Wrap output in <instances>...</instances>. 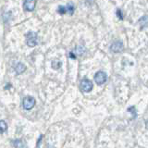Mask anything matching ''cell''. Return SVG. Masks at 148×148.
<instances>
[{
  "instance_id": "obj_1",
  "label": "cell",
  "mask_w": 148,
  "mask_h": 148,
  "mask_svg": "<svg viewBox=\"0 0 148 148\" xmlns=\"http://www.w3.org/2000/svg\"><path fill=\"white\" fill-rule=\"evenodd\" d=\"M26 42L27 45L31 46V47H34V46L38 43V36L34 32H28V34L26 35Z\"/></svg>"
},
{
  "instance_id": "obj_2",
  "label": "cell",
  "mask_w": 148,
  "mask_h": 148,
  "mask_svg": "<svg viewBox=\"0 0 148 148\" xmlns=\"http://www.w3.org/2000/svg\"><path fill=\"white\" fill-rule=\"evenodd\" d=\"M35 103L36 101L32 96H26L22 100V106L26 110H30L35 106Z\"/></svg>"
},
{
  "instance_id": "obj_3",
  "label": "cell",
  "mask_w": 148,
  "mask_h": 148,
  "mask_svg": "<svg viewBox=\"0 0 148 148\" xmlns=\"http://www.w3.org/2000/svg\"><path fill=\"white\" fill-rule=\"evenodd\" d=\"M106 79H108V76H106V72L104 71H97L95 75V82L97 83L98 85H102L106 82Z\"/></svg>"
},
{
  "instance_id": "obj_4",
  "label": "cell",
  "mask_w": 148,
  "mask_h": 148,
  "mask_svg": "<svg viewBox=\"0 0 148 148\" xmlns=\"http://www.w3.org/2000/svg\"><path fill=\"white\" fill-rule=\"evenodd\" d=\"M92 87H94V84L90 80H87V79H84L82 80L81 82V88L83 92H89L92 90Z\"/></svg>"
},
{
  "instance_id": "obj_5",
  "label": "cell",
  "mask_w": 148,
  "mask_h": 148,
  "mask_svg": "<svg viewBox=\"0 0 148 148\" xmlns=\"http://www.w3.org/2000/svg\"><path fill=\"white\" fill-rule=\"evenodd\" d=\"M124 49V45L122 44V42L120 41H116L112 44V45L110 46V50L114 53H120L122 52Z\"/></svg>"
},
{
  "instance_id": "obj_6",
  "label": "cell",
  "mask_w": 148,
  "mask_h": 148,
  "mask_svg": "<svg viewBox=\"0 0 148 148\" xmlns=\"http://www.w3.org/2000/svg\"><path fill=\"white\" fill-rule=\"evenodd\" d=\"M35 5L36 1H34V0H27V1H24V3H23V8L27 11H32L35 8Z\"/></svg>"
},
{
  "instance_id": "obj_7",
  "label": "cell",
  "mask_w": 148,
  "mask_h": 148,
  "mask_svg": "<svg viewBox=\"0 0 148 148\" xmlns=\"http://www.w3.org/2000/svg\"><path fill=\"white\" fill-rule=\"evenodd\" d=\"M14 69H15L17 74H21L26 69V67H25V65H23L22 63H18L15 66V68H14Z\"/></svg>"
},
{
  "instance_id": "obj_8",
  "label": "cell",
  "mask_w": 148,
  "mask_h": 148,
  "mask_svg": "<svg viewBox=\"0 0 148 148\" xmlns=\"http://www.w3.org/2000/svg\"><path fill=\"white\" fill-rule=\"evenodd\" d=\"M12 143L15 148H24V143H23L21 140H20V139L14 140Z\"/></svg>"
},
{
  "instance_id": "obj_9",
  "label": "cell",
  "mask_w": 148,
  "mask_h": 148,
  "mask_svg": "<svg viewBox=\"0 0 148 148\" xmlns=\"http://www.w3.org/2000/svg\"><path fill=\"white\" fill-rule=\"evenodd\" d=\"M74 6L73 5H71V4H69V5H67L66 7H65V13H68V14H69V15H72L73 14V11H74Z\"/></svg>"
},
{
  "instance_id": "obj_10",
  "label": "cell",
  "mask_w": 148,
  "mask_h": 148,
  "mask_svg": "<svg viewBox=\"0 0 148 148\" xmlns=\"http://www.w3.org/2000/svg\"><path fill=\"white\" fill-rule=\"evenodd\" d=\"M8 129L7 123L4 120H0V133H3L4 132H6Z\"/></svg>"
},
{
  "instance_id": "obj_11",
  "label": "cell",
  "mask_w": 148,
  "mask_h": 148,
  "mask_svg": "<svg viewBox=\"0 0 148 148\" xmlns=\"http://www.w3.org/2000/svg\"><path fill=\"white\" fill-rule=\"evenodd\" d=\"M60 66H61V62L60 61H58V60H54L52 62V67L54 69H58Z\"/></svg>"
},
{
  "instance_id": "obj_12",
  "label": "cell",
  "mask_w": 148,
  "mask_h": 148,
  "mask_svg": "<svg viewBox=\"0 0 148 148\" xmlns=\"http://www.w3.org/2000/svg\"><path fill=\"white\" fill-rule=\"evenodd\" d=\"M83 50H84V47L83 46H82V45H79V46H77V49H76V51H77V54H82L83 53Z\"/></svg>"
},
{
  "instance_id": "obj_13",
  "label": "cell",
  "mask_w": 148,
  "mask_h": 148,
  "mask_svg": "<svg viewBox=\"0 0 148 148\" xmlns=\"http://www.w3.org/2000/svg\"><path fill=\"white\" fill-rule=\"evenodd\" d=\"M117 15H118V17L120 18V20H122V18H123L122 13H121V10H120V9H118V10H117Z\"/></svg>"
}]
</instances>
